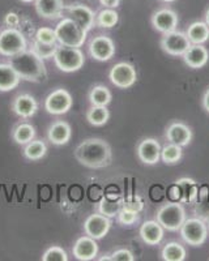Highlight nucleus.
Masks as SVG:
<instances>
[{"label": "nucleus", "instance_id": "obj_24", "mask_svg": "<svg viewBox=\"0 0 209 261\" xmlns=\"http://www.w3.org/2000/svg\"><path fill=\"white\" fill-rule=\"evenodd\" d=\"M21 79L9 63H0V92H11L17 88Z\"/></svg>", "mask_w": 209, "mask_h": 261}, {"label": "nucleus", "instance_id": "obj_34", "mask_svg": "<svg viewBox=\"0 0 209 261\" xmlns=\"http://www.w3.org/2000/svg\"><path fill=\"white\" fill-rule=\"evenodd\" d=\"M58 47H59V43L47 45V43H41V42L33 39V43H32V48H30V50L33 51L37 57L45 60L50 59V58H54Z\"/></svg>", "mask_w": 209, "mask_h": 261}, {"label": "nucleus", "instance_id": "obj_15", "mask_svg": "<svg viewBox=\"0 0 209 261\" xmlns=\"http://www.w3.org/2000/svg\"><path fill=\"white\" fill-rule=\"evenodd\" d=\"M161 145L155 139H144L139 143L136 153L143 163L155 165L161 160Z\"/></svg>", "mask_w": 209, "mask_h": 261}, {"label": "nucleus", "instance_id": "obj_40", "mask_svg": "<svg viewBox=\"0 0 209 261\" xmlns=\"http://www.w3.org/2000/svg\"><path fill=\"white\" fill-rule=\"evenodd\" d=\"M4 24L8 28H17L20 25V16L16 12H8L4 16Z\"/></svg>", "mask_w": 209, "mask_h": 261}, {"label": "nucleus", "instance_id": "obj_13", "mask_svg": "<svg viewBox=\"0 0 209 261\" xmlns=\"http://www.w3.org/2000/svg\"><path fill=\"white\" fill-rule=\"evenodd\" d=\"M68 17L77 22L83 29L89 32L94 25H96V13L92 8L84 4H72V6L66 7Z\"/></svg>", "mask_w": 209, "mask_h": 261}, {"label": "nucleus", "instance_id": "obj_9", "mask_svg": "<svg viewBox=\"0 0 209 261\" xmlns=\"http://www.w3.org/2000/svg\"><path fill=\"white\" fill-rule=\"evenodd\" d=\"M73 99L68 90L55 89L46 97L45 109L51 115H64L71 110Z\"/></svg>", "mask_w": 209, "mask_h": 261}, {"label": "nucleus", "instance_id": "obj_20", "mask_svg": "<svg viewBox=\"0 0 209 261\" xmlns=\"http://www.w3.org/2000/svg\"><path fill=\"white\" fill-rule=\"evenodd\" d=\"M72 136L71 125L64 120H57L48 127L47 139L53 145L62 146L69 143Z\"/></svg>", "mask_w": 209, "mask_h": 261}, {"label": "nucleus", "instance_id": "obj_2", "mask_svg": "<svg viewBox=\"0 0 209 261\" xmlns=\"http://www.w3.org/2000/svg\"><path fill=\"white\" fill-rule=\"evenodd\" d=\"M9 64L15 68L21 80L39 83L47 77L45 62L32 50H25L15 57H11Z\"/></svg>", "mask_w": 209, "mask_h": 261}, {"label": "nucleus", "instance_id": "obj_37", "mask_svg": "<svg viewBox=\"0 0 209 261\" xmlns=\"http://www.w3.org/2000/svg\"><path fill=\"white\" fill-rule=\"evenodd\" d=\"M118 222L123 226H132L139 221V213L134 211H129L127 208H122L117 216Z\"/></svg>", "mask_w": 209, "mask_h": 261}, {"label": "nucleus", "instance_id": "obj_7", "mask_svg": "<svg viewBox=\"0 0 209 261\" xmlns=\"http://www.w3.org/2000/svg\"><path fill=\"white\" fill-rule=\"evenodd\" d=\"M179 231L183 241L192 247L203 246L209 235L206 222L200 218H186Z\"/></svg>", "mask_w": 209, "mask_h": 261}, {"label": "nucleus", "instance_id": "obj_42", "mask_svg": "<svg viewBox=\"0 0 209 261\" xmlns=\"http://www.w3.org/2000/svg\"><path fill=\"white\" fill-rule=\"evenodd\" d=\"M203 107L206 113H209V89H206V92L203 95Z\"/></svg>", "mask_w": 209, "mask_h": 261}, {"label": "nucleus", "instance_id": "obj_5", "mask_svg": "<svg viewBox=\"0 0 209 261\" xmlns=\"http://www.w3.org/2000/svg\"><path fill=\"white\" fill-rule=\"evenodd\" d=\"M186 211L179 201L169 202L157 212V221L167 231H178L186 221Z\"/></svg>", "mask_w": 209, "mask_h": 261}, {"label": "nucleus", "instance_id": "obj_3", "mask_svg": "<svg viewBox=\"0 0 209 261\" xmlns=\"http://www.w3.org/2000/svg\"><path fill=\"white\" fill-rule=\"evenodd\" d=\"M87 30L83 29L71 17L62 18L55 28L58 43L69 47L80 48L87 41Z\"/></svg>", "mask_w": 209, "mask_h": 261}, {"label": "nucleus", "instance_id": "obj_21", "mask_svg": "<svg viewBox=\"0 0 209 261\" xmlns=\"http://www.w3.org/2000/svg\"><path fill=\"white\" fill-rule=\"evenodd\" d=\"M183 60L192 69L203 68L209 60V51L203 45H191L183 54Z\"/></svg>", "mask_w": 209, "mask_h": 261}, {"label": "nucleus", "instance_id": "obj_4", "mask_svg": "<svg viewBox=\"0 0 209 261\" xmlns=\"http://www.w3.org/2000/svg\"><path fill=\"white\" fill-rule=\"evenodd\" d=\"M53 59L58 68L66 73L79 71L85 64V57L83 51L77 47H69V46L59 45Z\"/></svg>", "mask_w": 209, "mask_h": 261}, {"label": "nucleus", "instance_id": "obj_32", "mask_svg": "<svg viewBox=\"0 0 209 261\" xmlns=\"http://www.w3.org/2000/svg\"><path fill=\"white\" fill-rule=\"evenodd\" d=\"M118 22H119V15L113 8H104L96 15V25L103 29H111Z\"/></svg>", "mask_w": 209, "mask_h": 261}, {"label": "nucleus", "instance_id": "obj_22", "mask_svg": "<svg viewBox=\"0 0 209 261\" xmlns=\"http://www.w3.org/2000/svg\"><path fill=\"white\" fill-rule=\"evenodd\" d=\"M164 230L165 228L160 225L157 220L146 221L140 227L141 241L145 244H148V246H157L164 239Z\"/></svg>", "mask_w": 209, "mask_h": 261}, {"label": "nucleus", "instance_id": "obj_8", "mask_svg": "<svg viewBox=\"0 0 209 261\" xmlns=\"http://www.w3.org/2000/svg\"><path fill=\"white\" fill-rule=\"evenodd\" d=\"M109 79L119 89H128L138 81V72L129 63H118L110 69Z\"/></svg>", "mask_w": 209, "mask_h": 261}, {"label": "nucleus", "instance_id": "obj_30", "mask_svg": "<svg viewBox=\"0 0 209 261\" xmlns=\"http://www.w3.org/2000/svg\"><path fill=\"white\" fill-rule=\"evenodd\" d=\"M111 92L108 86L96 85L89 92V102L92 106H108L111 102Z\"/></svg>", "mask_w": 209, "mask_h": 261}, {"label": "nucleus", "instance_id": "obj_19", "mask_svg": "<svg viewBox=\"0 0 209 261\" xmlns=\"http://www.w3.org/2000/svg\"><path fill=\"white\" fill-rule=\"evenodd\" d=\"M166 139L169 143L183 146L188 145L192 140V130L187 124L182 122L171 123L166 129Z\"/></svg>", "mask_w": 209, "mask_h": 261}, {"label": "nucleus", "instance_id": "obj_18", "mask_svg": "<svg viewBox=\"0 0 209 261\" xmlns=\"http://www.w3.org/2000/svg\"><path fill=\"white\" fill-rule=\"evenodd\" d=\"M12 110L17 116L22 119H30L38 111V102L30 94L16 95L12 102Z\"/></svg>", "mask_w": 209, "mask_h": 261}, {"label": "nucleus", "instance_id": "obj_45", "mask_svg": "<svg viewBox=\"0 0 209 261\" xmlns=\"http://www.w3.org/2000/svg\"><path fill=\"white\" fill-rule=\"evenodd\" d=\"M162 2H165V3H171V2H174V0H162Z\"/></svg>", "mask_w": 209, "mask_h": 261}, {"label": "nucleus", "instance_id": "obj_44", "mask_svg": "<svg viewBox=\"0 0 209 261\" xmlns=\"http://www.w3.org/2000/svg\"><path fill=\"white\" fill-rule=\"evenodd\" d=\"M22 3H34L36 0H21Z\"/></svg>", "mask_w": 209, "mask_h": 261}, {"label": "nucleus", "instance_id": "obj_28", "mask_svg": "<svg viewBox=\"0 0 209 261\" xmlns=\"http://www.w3.org/2000/svg\"><path fill=\"white\" fill-rule=\"evenodd\" d=\"M47 153V145L43 140H32L24 148V157L29 161H39Z\"/></svg>", "mask_w": 209, "mask_h": 261}, {"label": "nucleus", "instance_id": "obj_41", "mask_svg": "<svg viewBox=\"0 0 209 261\" xmlns=\"http://www.w3.org/2000/svg\"><path fill=\"white\" fill-rule=\"evenodd\" d=\"M98 2L104 7V8H113V9L117 8L120 3V0H98Z\"/></svg>", "mask_w": 209, "mask_h": 261}, {"label": "nucleus", "instance_id": "obj_23", "mask_svg": "<svg viewBox=\"0 0 209 261\" xmlns=\"http://www.w3.org/2000/svg\"><path fill=\"white\" fill-rule=\"evenodd\" d=\"M180 193V202L185 204H195L199 200V186L191 178H180L175 181Z\"/></svg>", "mask_w": 209, "mask_h": 261}, {"label": "nucleus", "instance_id": "obj_35", "mask_svg": "<svg viewBox=\"0 0 209 261\" xmlns=\"http://www.w3.org/2000/svg\"><path fill=\"white\" fill-rule=\"evenodd\" d=\"M68 260V255L62 247L53 246L45 251V253L42 255V261H67Z\"/></svg>", "mask_w": 209, "mask_h": 261}, {"label": "nucleus", "instance_id": "obj_1", "mask_svg": "<svg viewBox=\"0 0 209 261\" xmlns=\"http://www.w3.org/2000/svg\"><path fill=\"white\" fill-rule=\"evenodd\" d=\"M75 158L80 165L89 169H104L111 165L113 151L108 141L102 139H87L75 149Z\"/></svg>", "mask_w": 209, "mask_h": 261}, {"label": "nucleus", "instance_id": "obj_6", "mask_svg": "<svg viewBox=\"0 0 209 261\" xmlns=\"http://www.w3.org/2000/svg\"><path fill=\"white\" fill-rule=\"evenodd\" d=\"M28 50L25 36L17 28H7L0 32V55L11 58Z\"/></svg>", "mask_w": 209, "mask_h": 261}, {"label": "nucleus", "instance_id": "obj_25", "mask_svg": "<svg viewBox=\"0 0 209 261\" xmlns=\"http://www.w3.org/2000/svg\"><path fill=\"white\" fill-rule=\"evenodd\" d=\"M186 36L188 41L191 42V45H204L209 39V27L206 22H201V21L192 22L188 27Z\"/></svg>", "mask_w": 209, "mask_h": 261}, {"label": "nucleus", "instance_id": "obj_16", "mask_svg": "<svg viewBox=\"0 0 209 261\" xmlns=\"http://www.w3.org/2000/svg\"><path fill=\"white\" fill-rule=\"evenodd\" d=\"M152 25L157 32L166 34L173 30H176L178 27V15L173 9L164 8L160 9L152 16Z\"/></svg>", "mask_w": 209, "mask_h": 261}, {"label": "nucleus", "instance_id": "obj_14", "mask_svg": "<svg viewBox=\"0 0 209 261\" xmlns=\"http://www.w3.org/2000/svg\"><path fill=\"white\" fill-rule=\"evenodd\" d=\"M72 253L75 258L80 261H90L94 260L98 255V244L94 238L89 235H84L79 238L72 247Z\"/></svg>", "mask_w": 209, "mask_h": 261}, {"label": "nucleus", "instance_id": "obj_38", "mask_svg": "<svg viewBox=\"0 0 209 261\" xmlns=\"http://www.w3.org/2000/svg\"><path fill=\"white\" fill-rule=\"evenodd\" d=\"M123 208H127L129 211H134L136 213H140L144 208V202L140 197H131L128 200H123Z\"/></svg>", "mask_w": 209, "mask_h": 261}, {"label": "nucleus", "instance_id": "obj_10", "mask_svg": "<svg viewBox=\"0 0 209 261\" xmlns=\"http://www.w3.org/2000/svg\"><path fill=\"white\" fill-rule=\"evenodd\" d=\"M191 46V42L188 41L186 33L173 30L170 33L164 34L161 39V47L166 54L171 57H183V54Z\"/></svg>", "mask_w": 209, "mask_h": 261}, {"label": "nucleus", "instance_id": "obj_39", "mask_svg": "<svg viewBox=\"0 0 209 261\" xmlns=\"http://www.w3.org/2000/svg\"><path fill=\"white\" fill-rule=\"evenodd\" d=\"M113 261H135L134 253L127 248H119L111 253Z\"/></svg>", "mask_w": 209, "mask_h": 261}, {"label": "nucleus", "instance_id": "obj_46", "mask_svg": "<svg viewBox=\"0 0 209 261\" xmlns=\"http://www.w3.org/2000/svg\"><path fill=\"white\" fill-rule=\"evenodd\" d=\"M206 226H208V232H209V220H208V222H206Z\"/></svg>", "mask_w": 209, "mask_h": 261}, {"label": "nucleus", "instance_id": "obj_17", "mask_svg": "<svg viewBox=\"0 0 209 261\" xmlns=\"http://www.w3.org/2000/svg\"><path fill=\"white\" fill-rule=\"evenodd\" d=\"M34 8L39 17L46 20H57L63 16L66 6L63 0H36Z\"/></svg>", "mask_w": 209, "mask_h": 261}, {"label": "nucleus", "instance_id": "obj_31", "mask_svg": "<svg viewBox=\"0 0 209 261\" xmlns=\"http://www.w3.org/2000/svg\"><path fill=\"white\" fill-rule=\"evenodd\" d=\"M123 208V199H113V197H103L98 202V213L113 218L117 217L120 209Z\"/></svg>", "mask_w": 209, "mask_h": 261}, {"label": "nucleus", "instance_id": "obj_29", "mask_svg": "<svg viewBox=\"0 0 209 261\" xmlns=\"http://www.w3.org/2000/svg\"><path fill=\"white\" fill-rule=\"evenodd\" d=\"M110 111L108 106H92L87 111V120L94 127H102L109 122Z\"/></svg>", "mask_w": 209, "mask_h": 261}, {"label": "nucleus", "instance_id": "obj_36", "mask_svg": "<svg viewBox=\"0 0 209 261\" xmlns=\"http://www.w3.org/2000/svg\"><path fill=\"white\" fill-rule=\"evenodd\" d=\"M34 39L41 43H47V45L58 43L55 29H50V28H39L34 36Z\"/></svg>", "mask_w": 209, "mask_h": 261}, {"label": "nucleus", "instance_id": "obj_27", "mask_svg": "<svg viewBox=\"0 0 209 261\" xmlns=\"http://www.w3.org/2000/svg\"><path fill=\"white\" fill-rule=\"evenodd\" d=\"M161 257L165 261H185L187 257V251L178 242H170L162 248Z\"/></svg>", "mask_w": 209, "mask_h": 261}, {"label": "nucleus", "instance_id": "obj_26", "mask_svg": "<svg viewBox=\"0 0 209 261\" xmlns=\"http://www.w3.org/2000/svg\"><path fill=\"white\" fill-rule=\"evenodd\" d=\"M12 137L18 145H27L32 140L36 139V128L32 123L22 122L13 128Z\"/></svg>", "mask_w": 209, "mask_h": 261}, {"label": "nucleus", "instance_id": "obj_43", "mask_svg": "<svg viewBox=\"0 0 209 261\" xmlns=\"http://www.w3.org/2000/svg\"><path fill=\"white\" fill-rule=\"evenodd\" d=\"M205 22H206V25L209 27V9L205 12Z\"/></svg>", "mask_w": 209, "mask_h": 261}, {"label": "nucleus", "instance_id": "obj_11", "mask_svg": "<svg viewBox=\"0 0 209 261\" xmlns=\"http://www.w3.org/2000/svg\"><path fill=\"white\" fill-rule=\"evenodd\" d=\"M89 54L98 62H108L115 55V43L108 36H97L90 41Z\"/></svg>", "mask_w": 209, "mask_h": 261}, {"label": "nucleus", "instance_id": "obj_33", "mask_svg": "<svg viewBox=\"0 0 209 261\" xmlns=\"http://www.w3.org/2000/svg\"><path fill=\"white\" fill-rule=\"evenodd\" d=\"M183 149L180 145L169 143L161 149V160L166 165H175L182 160Z\"/></svg>", "mask_w": 209, "mask_h": 261}, {"label": "nucleus", "instance_id": "obj_12", "mask_svg": "<svg viewBox=\"0 0 209 261\" xmlns=\"http://www.w3.org/2000/svg\"><path fill=\"white\" fill-rule=\"evenodd\" d=\"M111 221L109 217L101 213H96L89 216L84 222V231L89 237L94 238L96 241L102 239L110 231Z\"/></svg>", "mask_w": 209, "mask_h": 261}]
</instances>
